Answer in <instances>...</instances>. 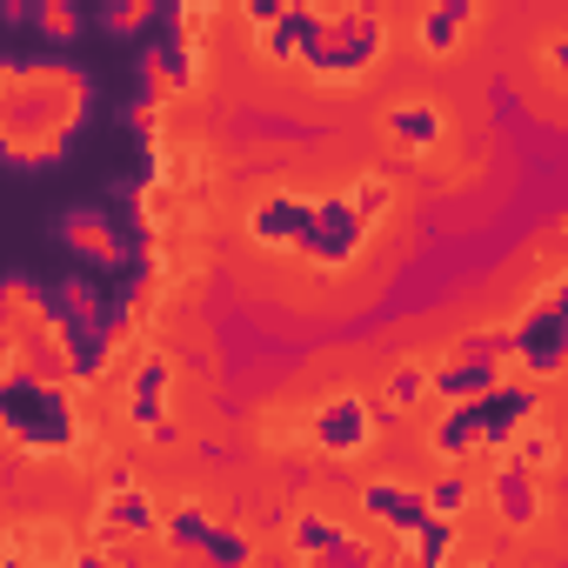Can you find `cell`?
Here are the masks:
<instances>
[{
	"instance_id": "obj_21",
	"label": "cell",
	"mask_w": 568,
	"mask_h": 568,
	"mask_svg": "<svg viewBox=\"0 0 568 568\" xmlns=\"http://www.w3.org/2000/svg\"><path fill=\"white\" fill-rule=\"evenodd\" d=\"M74 568H114V555H101V548H81V555H74Z\"/></svg>"
},
{
	"instance_id": "obj_12",
	"label": "cell",
	"mask_w": 568,
	"mask_h": 568,
	"mask_svg": "<svg viewBox=\"0 0 568 568\" xmlns=\"http://www.w3.org/2000/svg\"><path fill=\"white\" fill-rule=\"evenodd\" d=\"M302 234H308V194H295V187H274L247 207L254 247H302Z\"/></svg>"
},
{
	"instance_id": "obj_16",
	"label": "cell",
	"mask_w": 568,
	"mask_h": 568,
	"mask_svg": "<svg viewBox=\"0 0 568 568\" xmlns=\"http://www.w3.org/2000/svg\"><path fill=\"white\" fill-rule=\"evenodd\" d=\"M455 548H462V521H442V515H428V521L408 535L415 568H448V561H455Z\"/></svg>"
},
{
	"instance_id": "obj_20",
	"label": "cell",
	"mask_w": 568,
	"mask_h": 568,
	"mask_svg": "<svg viewBox=\"0 0 568 568\" xmlns=\"http://www.w3.org/2000/svg\"><path fill=\"white\" fill-rule=\"evenodd\" d=\"M241 21H247V28H261V34H267V28H274V21H281V0H247V8H241Z\"/></svg>"
},
{
	"instance_id": "obj_19",
	"label": "cell",
	"mask_w": 568,
	"mask_h": 568,
	"mask_svg": "<svg viewBox=\"0 0 568 568\" xmlns=\"http://www.w3.org/2000/svg\"><path fill=\"white\" fill-rule=\"evenodd\" d=\"M422 395H428V368H422V362H402V368L388 375V402H395V408H415Z\"/></svg>"
},
{
	"instance_id": "obj_2",
	"label": "cell",
	"mask_w": 568,
	"mask_h": 568,
	"mask_svg": "<svg viewBox=\"0 0 568 568\" xmlns=\"http://www.w3.org/2000/svg\"><path fill=\"white\" fill-rule=\"evenodd\" d=\"M501 355H515L521 382H535V388L561 382V368H568V302H561V281H548V288L508 322Z\"/></svg>"
},
{
	"instance_id": "obj_15",
	"label": "cell",
	"mask_w": 568,
	"mask_h": 568,
	"mask_svg": "<svg viewBox=\"0 0 568 568\" xmlns=\"http://www.w3.org/2000/svg\"><path fill=\"white\" fill-rule=\"evenodd\" d=\"M288 548L308 555V561H335V555L348 548V528H342L335 515H322V508H302V515L288 521Z\"/></svg>"
},
{
	"instance_id": "obj_5",
	"label": "cell",
	"mask_w": 568,
	"mask_h": 568,
	"mask_svg": "<svg viewBox=\"0 0 568 568\" xmlns=\"http://www.w3.org/2000/svg\"><path fill=\"white\" fill-rule=\"evenodd\" d=\"M362 241H368V221L355 214V201L348 194H322V201H308V234H302L295 254L308 267H355Z\"/></svg>"
},
{
	"instance_id": "obj_4",
	"label": "cell",
	"mask_w": 568,
	"mask_h": 568,
	"mask_svg": "<svg viewBox=\"0 0 568 568\" xmlns=\"http://www.w3.org/2000/svg\"><path fill=\"white\" fill-rule=\"evenodd\" d=\"M308 442H315V455H328V462H362V455L382 442V415H375L368 395L335 388V395L315 402V415H308Z\"/></svg>"
},
{
	"instance_id": "obj_10",
	"label": "cell",
	"mask_w": 568,
	"mask_h": 568,
	"mask_svg": "<svg viewBox=\"0 0 568 568\" xmlns=\"http://www.w3.org/2000/svg\"><path fill=\"white\" fill-rule=\"evenodd\" d=\"M481 488H488V508H495V521H501L508 535H528V528L541 521V475L515 468L508 455H501V468H495Z\"/></svg>"
},
{
	"instance_id": "obj_13",
	"label": "cell",
	"mask_w": 568,
	"mask_h": 568,
	"mask_svg": "<svg viewBox=\"0 0 568 568\" xmlns=\"http://www.w3.org/2000/svg\"><path fill=\"white\" fill-rule=\"evenodd\" d=\"M475 21H481L475 0H435V8L415 21V48L428 61H448V54H462V41L475 34Z\"/></svg>"
},
{
	"instance_id": "obj_3",
	"label": "cell",
	"mask_w": 568,
	"mask_h": 568,
	"mask_svg": "<svg viewBox=\"0 0 568 568\" xmlns=\"http://www.w3.org/2000/svg\"><path fill=\"white\" fill-rule=\"evenodd\" d=\"M382 54H388V21L375 8H342V14H328V41L308 61V81H322V88H362L382 68Z\"/></svg>"
},
{
	"instance_id": "obj_8",
	"label": "cell",
	"mask_w": 568,
	"mask_h": 568,
	"mask_svg": "<svg viewBox=\"0 0 568 568\" xmlns=\"http://www.w3.org/2000/svg\"><path fill=\"white\" fill-rule=\"evenodd\" d=\"M94 535H101V541L161 535V508H154V495H148L141 481L114 475V481H108V495H101V508H94Z\"/></svg>"
},
{
	"instance_id": "obj_18",
	"label": "cell",
	"mask_w": 568,
	"mask_h": 568,
	"mask_svg": "<svg viewBox=\"0 0 568 568\" xmlns=\"http://www.w3.org/2000/svg\"><path fill=\"white\" fill-rule=\"evenodd\" d=\"M348 201H355V214H362V221H382V214L395 207V187H388L382 174H362V181L348 187Z\"/></svg>"
},
{
	"instance_id": "obj_6",
	"label": "cell",
	"mask_w": 568,
	"mask_h": 568,
	"mask_svg": "<svg viewBox=\"0 0 568 568\" xmlns=\"http://www.w3.org/2000/svg\"><path fill=\"white\" fill-rule=\"evenodd\" d=\"M495 382H508V375H501V342H462L455 355H442V362L428 368V395H442V408L481 402Z\"/></svg>"
},
{
	"instance_id": "obj_7",
	"label": "cell",
	"mask_w": 568,
	"mask_h": 568,
	"mask_svg": "<svg viewBox=\"0 0 568 568\" xmlns=\"http://www.w3.org/2000/svg\"><path fill=\"white\" fill-rule=\"evenodd\" d=\"M355 508H362L375 528L402 535V541H408V535L428 521V495H422V481H402V475H375V481H362Z\"/></svg>"
},
{
	"instance_id": "obj_9",
	"label": "cell",
	"mask_w": 568,
	"mask_h": 568,
	"mask_svg": "<svg viewBox=\"0 0 568 568\" xmlns=\"http://www.w3.org/2000/svg\"><path fill=\"white\" fill-rule=\"evenodd\" d=\"M168 395H174V368H168V355L148 348L128 368V422L141 435H154V442H168Z\"/></svg>"
},
{
	"instance_id": "obj_1",
	"label": "cell",
	"mask_w": 568,
	"mask_h": 568,
	"mask_svg": "<svg viewBox=\"0 0 568 568\" xmlns=\"http://www.w3.org/2000/svg\"><path fill=\"white\" fill-rule=\"evenodd\" d=\"M0 442L21 448L28 462H74L88 442V415H81L68 382L34 375V368H8L0 375Z\"/></svg>"
},
{
	"instance_id": "obj_22",
	"label": "cell",
	"mask_w": 568,
	"mask_h": 568,
	"mask_svg": "<svg viewBox=\"0 0 568 568\" xmlns=\"http://www.w3.org/2000/svg\"><path fill=\"white\" fill-rule=\"evenodd\" d=\"M0 568H28V561H21V548H0Z\"/></svg>"
},
{
	"instance_id": "obj_17",
	"label": "cell",
	"mask_w": 568,
	"mask_h": 568,
	"mask_svg": "<svg viewBox=\"0 0 568 568\" xmlns=\"http://www.w3.org/2000/svg\"><path fill=\"white\" fill-rule=\"evenodd\" d=\"M428 515H442V521H462L468 515V501H475V481H468V468H442L428 488Z\"/></svg>"
},
{
	"instance_id": "obj_11",
	"label": "cell",
	"mask_w": 568,
	"mask_h": 568,
	"mask_svg": "<svg viewBox=\"0 0 568 568\" xmlns=\"http://www.w3.org/2000/svg\"><path fill=\"white\" fill-rule=\"evenodd\" d=\"M328 41V14L322 8H281V21L261 34V54L281 61V68H308Z\"/></svg>"
},
{
	"instance_id": "obj_14",
	"label": "cell",
	"mask_w": 568,
	"mask_h": 568,
	"mask_svg": "<svg viewBox=\"0 0 568 568\" xmlns=\"http://www.w3.org/2000/svg\"><path fill=\"white\" fill-rule=\"evenodd\" d=\"M382 128H388V141H395L402 154H435V148H442V134H448L442 108H435V101H422V94H402V101H388Z\"/></svg>"
}]
</instances>
